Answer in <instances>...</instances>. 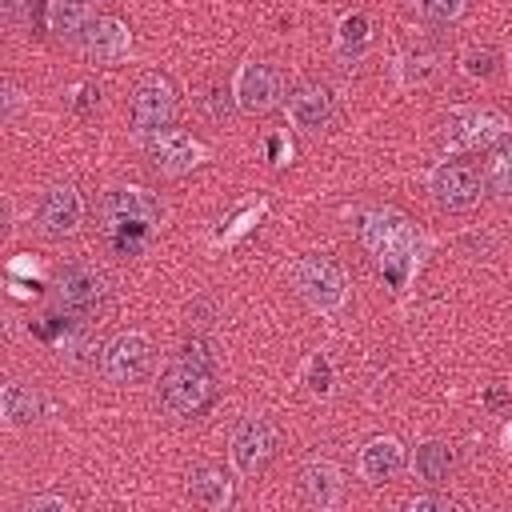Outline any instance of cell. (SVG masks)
Masks as SVG:
<instances>
[{
	"instance_id": "ffe728a7",
	"label": "cell",
	"mask_w": 512,
	"mask_h": 512,
	"mask_svg": "<svg viewBox=\"0 0 512 512\" xmlns=\"http://www.w3.org/2000/svg\"><path fill=\"white\" fill-rule=\"evenodd\" d=\"M0 404H4L8 428H24V424H32L40 416V396L32 388H24V384H8L4 396H0Z\"/></svg>"
},
{
	"instance_id": "8fae6325",
	"label": "cell",
	"mask_w": 512,
	"mask_h": 512,
	"mask_svg": "<svg viewBox=\"0 0 512 512\" xmlns=\"http://www.w3.org/2000/svg\"><path fill=\"white\" fill-rule=\"evenodd\" d=\"M428 192H432V200H436L440 208H448V212H464V208H472V204L480 200V176H476L472 164L444 160V164L432 168V176H428Z\"/></svg>"
},
{
	"instance_id": "ba28073f",
	"label": "cell",
	"mask_w": 512,
	"mask_h": 512,
	"mask_svg": "<svg viewBox=\"0 0 512 512\" xmlns=\"http://www.w3.org/2000/svg\"><path fill=\"white\" fill-rule=\"evenodd\" d=\"M148 368H152V344L144 332H120L100 356V372L112 384H136L148 376Z\"/></svg>"
},
{
	"instance_id": "f1b7e54d",
	"label": "cell",
	"mask_w": 512,
	"mask_h": 512,
	"mask_svg": "<svg viewBox=\"0 0 512 512\" xmlns=\"http://www.w3.org/2000/svg\"><path fill=\"white\" fill-rule=\"evenodd\" d=\"M28 512H68V500L64 496H36V500H28Z\"/></svg>"
},
{
	"instance_id": "6da1fadb",
	"label": "cell",
	"mask_w": 512,
	"mask_h": 512,
	"mask_svg": "<svg viewBox=\"0 0 512 512\" xmlns=\"http://www.w3.org/2000/svg\"><path fill=\"white\" fill-rule=\"evenodd\" d=\"M360 240L364 248L372 252L380 276L392 284V292H404L408 288V276L416 272V260H420V232L408 224V216L392 212V208H380V212H368L364 224H360Z\"/></svg>"
},
{
	"instance_id": "83f0119b",
	"label": "cell",
	"mask_w": 512,
	"mask_h": 512,
	"mask_svg": "<svg viewBox=\"0 0 512 512\" xmlns=\"http://www.w3.org/2000/svg\"><path fill=\"white\" fill-rule=\"evenodd\" d=\"M408 508H412V512H452V508H460V504L448 500V496H416Z\"/></svg>"
},
{
	"instance_id": "e0dca14e",
	"label": "cell",
	"mask_w": 512,
	"mask_h": 512,
	"mask_svg": "<svg viewBox=\"0 0 512 512\" xmlns=\"http://www.w3.org/2000/svg\"><path fill=\"white\" fill-rule=\"evenodd\" d=\"M340 492H344V480H340V468L332 460H312L300 472V496L312 508H336L340 504Z\"/></svg>"
},
{
	"instance_id": "7402d4cb",
	"label": "cell",
	"mask_w": 512,
	"mask_h": 512,
	"mask_svg": "<svg viewBox=\"0 0 512 512\" xmlns=\"http://www.w3.org/2000/svg\"><path fill=\"white\" fill-rule=\"evenodd\" d=\"M484 184H488V192L500 196V200L512 196V148H496V152L488 156V164H484Z\"/></svg>"
},
{
	"instance_id": "5bb4252c",
	"label": "cell",
	"mask_w": 512,
	"mask_h": 512,
	"mask_svg": "<svg viewBox=\"0 0 512 512\" xmlns=\"http://www.w3.org/2000/svg\"><path fill=\"white\" fill-rule=\"evenodd\" d=\"M128 48H132V32H128V24L116 20V16H100V20H92V28L84 32V52H88L92 60H100V64L124 60Z\"/></svg>"
},
{
	"instance_id": "7a4b0ae2",
	"label": "cell",
	"mask_w": 512,
	"mask_h": 512,
	"mask_svg": "<svg viewBox=\"0 0 512 512\" xmlns=\"http://www.w3.org/2000/svg\"><path fill=\"white\" fill-rule=\"evenodd\" d=\"M216 400V372L204 340L184 344V356L160 380V404L172 416H200Z\"/></svg>"
},
{
	"instance_id": "f546056e",
	"label": "cell",
	"mask_w": 512,
	"mask_h": 512,
	"mask_svg": "<svg viewBox=\"0 0 512 512\" xmlns=\"http://www.w3.org/2000/svg\"><path fill=\"white\" fill-rule=\"evenodd\" d=\"M92 104H100V92L92 84H80V100H76V112H92Z\"/></svg>"
},
{
	"instance_id": "9c48e42d",
	"label": "cell",
	"mask_w": 512,
	"mask_h": 512,
	"mask_svg": "<svg viewBox=\"0 0 512 512\" xmlns=\"http://www.w3.org/2000/svg\"><path fill=\"white\" fill-rule=\"evenodd\" d=\"M276 456V428L264 416H244L232 432V464L240 476L264 472V464Z\"/></svg>"
},
{
	"instance_id": "4dcf8cb0",
	"label": "cell",
	"mask_w": 512,
	"mask_h": 512,
	"mask_svg": "<svg viewBox=\"0 0 512 512\" xmlns=\"http://www.w3.org/2000/svg\"><path fill=\"white\" fill-rule=\"evenodd\" d=\"M0 4H4V16H8V20H16V16H20L24 8H32L36 0H0Z\"/></svg>"
},
{
	"instance_id": "484cf974",
	"label": "cell",
	"mask_w": 512,
	"mask_h": 512,
	"mask_svg": "<svg viewBox=\"0 0 512 512\" xmlns=\"http://www.w3.org/2000/svg\"><path fill=\"white\" fill-rule=\"evenodd\" d=\"M496 68V52L492 48H472L468 56H464V72L468 76H488Z\"/></svg>"
},
{
	"instance_id": "44dd1931",
	"label": "cell",
	"mask_w": 512,
	"mask_h": 512,
	"mask_svg": "<svg viewBox=\"0 0 512 512\" xmlns=\"http://www.w3.org/2000/svg\"><path fill=\"white\" fill-rule=\"evenodd\" d=\"M412 468H416V476H420V480L440 484V480L448 476V468H452V448H448L444 440H428V444H420V448H416Z\"/></svg>"
},
{
	"instance_id": "4fadbf2b",
	"label": "cell",
	"mask_w": 512,
	"mask_h": 512,
	"mask_svg": "<svg viewBox=\"0 0 512 512\" xmlns=\"http://www.w3.org/2000/svg\"><path fill=\"white\" fill-rule=\"evenodd\" d=\"M36 220H40V232L44 236H72L84 220V200L72 184H56L40 196V208H36Z\"/></svg>"
},
{
	"instance_id": "8992f818",
	"label": "cell",
	"mask_w": 512,
	"mask_h": 512,
	"mask_svg": "<svg viewBox=\"0 0 512 512\" xmlns=\"http://www.w3.org/2000/svg\"><path fill=\"white\" fill-rule=\"evenodd\" d=\"M296 288L304 292V300L320 312H336L348 296V280H344V268L324 256V252H308L300 264H296Z\"/></svg>"
},
{
	"instance_id": "9a60e30c",
	"label": "cell",
	"mask_w": 512,
	"mask_h": 512,
	"mask_svg": "<svg viewBox=\"0 0 512 512\" xmlns=\"http://www.w3.org/2000/svg\"><path fill=\"white\" fill-rule=\"evenodd\" d=\"M404 472V448L392 436H376L360 448V476L364 484H388Z\"/></svg>"
},
{
	"instance_id": "d4e9b609",
	"label": "cell",
	"mask_w": 512,
	"mask_h": 512,
	"mask_svg": "<svg viewBox=\"0 0 512 512\" xmlns=\"http://www.w3.org/2000/svg\"><path fill=\"white\" fill-rule=\"evenodd\" d=\"M416 8L428 16V20H456L464 0H416Z\"/></svg>"
},
{
	"instance_id": "ac0fdd59",
	"label": "cell",
	"mask_w": 512,
	"mask_h": 512,
	"mask_svg": "<svg viewBox=\"0 0 512 512\" xmlns=\"http://www.w3.org/2000/svg\"><path fill=\"white\" fill-rule=\"evenodd\" d=\"M188 496H192L200 508L220 512V508H228V500H232V480H228L220 468H196V472L188 476Z\"/></svg>"
},
{
	"instance_id": "4316f807",
	"label": "cell",
	"mask_w": 512,
	"mask_h": 512,
	"mask_svg": "<svg viewBox=\"0 0 512 512\" xmlns=\"http://www.w3.org/2000/svg\"><path fill=\"white\" fill-rule=\"evenodd\" d=\"M308 384H312V392H320V396L332 392V368H328L324 356H312V364H308Z\"/></svg>"
},
{
	"instance_id": "603a6c76",
	"label": "cell",
	"mask_w": 512,
	"mask_h": 512,
	"mask_svg": "<svg viewBox=\"0 0 512 512\" xmlns=\"http://www.w3.org/2000/svg\"><path fill=\"white\" fill-rule=\"evenodd\" d=\"M364 48H368V16L364 12H352V16H344V24H340V56L348 60H360L364 56Z\"/></svg>"
},
{
	"instance_id": "5b68a950",
	"label": "cell",
	"mask_w": 512,
	"mask_h": 512,
	"mask_svg": "<svg viewBox=\"0 0 512 512\" xmlns=\"http://www.w3.org/2000/svg\"><path fill=\"white\" fill-rule=\"evenodd\" d=\"M140 136H144V156L164 176H184V172H192L208 156V148L196 136H188L184 128H172V124L152 128V132H140Z\"/></svg>"
},
{
	"instance_id": "52a82bcc",
	"label": "cell",
	"mask_w": 512,
	"mask_h": 512,
	"mask_svg": "<svg viewBox=\"0 0 512 512\" xmlns=\"http://www.w3.org/2000/svg\"><path fill=\"white\" fill-rule=\"evenodd\" d=\"M104 296H108L104 276L96 268H88V264H72L56 284V304L72 320H92L104 308Z\"/></svg>"
},
{
	"instance_id": "d6986e66",
	"label": "cell",
	"mask_w": 512,
	"mask_h": 512,
	"mask_svg": "<svg viewBox=\"0 0 512 512\" xmlns=\"http://www.w3.org/2000/svg\"><path fill=\"white\" fill-rule=\"evenodd\" d=\"M48 28L64 40H76L92 28V8L88 0H48Z\"/></svg>"
},
{
	"instance_id": "7c38bea8",
	"label": "cell",
	"mask_w": 512,
	"mask_h": 512,
	"mask_svg": "<svg viewBox=\"0 0 512 512\" xmlns=\"http://www.w3.org/2000/svg\"><path fill=\"white\" fill-rule=\"evenodd\" d=\"M280 96H284V76L276 64L252 60L240 68V76H236V108L240 112H268L280 104Z\"/></svg>"
},
{
	"instance_id": "277c9868",
	"label": "cell",
	"mask_w": 512,
	"mask_h": 512,
	"mask_svg": "<svg viewBox=\"0 0 512 512\" xmlns=\"http://www.w3.org/2000/svg\"><path fill=\"white\" fill-rule=\"evenodd\" d=\"M512 124L500 116V112H488V108H452L444 116V148L452 152H476V148H488L492 140L508 136Z\"/></svg>"
},
{
	"instance_id": "30bf717a",
	"label": "cell",
	"mask_w": 512,
	"mask_h": 512,
	"mask_svg": "<svg viewBox=\"0 0 512 512\" xmlns=\"http://www.w3.org/2000/svg\"><path fill=\"white\" fill-rule=\"evenodd\" d=\"M128 112H132V128H136V132H152V128L172 124V116H176V88L168 84V76L148 72V76L136 84Z\"/></svg>"
},
{
	"instance_id": "cb8c5ba5",
	"label": "cell",
	"mask_w": 512,
	"mask_h": 512,
	"mask_svg": "<svg viewBox=\"0 0 512 512\" xmlns=\"http://www.w3.org/2000/svg\"><path fill=\"white\" fill-rule=\"evenodd\" d=\"M400 76H404V84H424V80H432V76H436V52H432V48H412V52H404Z\"/></svg>"
},
{
	"instance_id": "2e32d148",
	"label": "cell",
	"mask_w": 512,
	"mask_h": 512,
	"mask_svg": "<svg viewBox=\"0 0 512 512\" xmlns=\"http://www.w3.org/2000/svg\"><path fill=\"white\" fill-rule=\"evenodd\" d=\"M288 120L300 132H320L332 120V92L324 84H300L288 100Z\"/></svg>"
},
{
	"instance_id": "3957f363",
	"label": "cell",
	"mask_w": 512,
	"mask_h": 512,
	"mask_svg": "<svg viewBox=\"0 0 512 512\" xmlns=\"http://www.w3.org/2000/svg\"><path fill=\"white\" fill-rule=\"evenodd\" d=\"M104 224L112 232V248L120 256H136L152 232V224L160 220V204L152 200V192L144 188H112L104 196Z\"/></svg>"
}]
</instances>
